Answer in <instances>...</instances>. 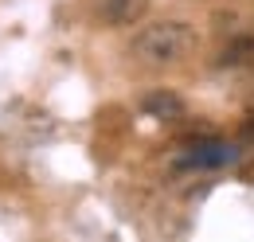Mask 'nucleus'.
<instances>
[{"label":"nucleus","mask_w":254,"mask_h":242,"mask_svg":"<svg viewBox=\"0 0 254 242\" xmlns=\"http://www.w3.org/2000/svg\"><path fill=\"white\" fill-rule=\"evenodd\" d=\"M195 51V28L184 20H157V24H145L129 39V55L141 62V66H176Z\"/></svg>","instance_id":"obj_1"},{"label":"nucleus","mask_w":254,"mask_h":242,"mask_svg":"<svg viewBox=\"0 0 254 242\" xmlns=\"http://www.w3.org/2000/svg\"><path fill=\"white\" fill-rule=\"evenodd\" d=\"M243 114H247V118H243V137H251V141H254V94L247 98V106H243Z\"/></svg>","instance_id":"obj_5"},{"label":"nucleus","mask_w":254,"mask_h":242,"mask_svg":"<svg viewBox=\"0 0 254 242\" xmlns=\"http://www.w3.org/2000/svg\"><path fill=\"white\" fill-rule=\"evenodd\" d=\"M254 59V39L251 35H235L227 47H223V62L231 66V62H251Z\"/></svg>","instance_id":"obj_4"},{"label":"nucleus","mask_w":254,"mask_h":242,"mask_svg":"<svg viewBox=\"0 0 254 242\" xmlns=\"http://www.w3.org/2000/svg\"><path fill=\"white\" fill-rule=\"evenodd\" d=\"M141 114L157 121H180L184 118V98L172 90H149L141 94Z\"/></svg>","instance_id":"obj_3"},{"label":"nucleus","mask_w":254,"mask_h":242,"mask_svg":"<svg viewBox=\"0 0 254 242\" xmlns=\"http://www.w3.org/2000/svg\"><path fill=\"white\" fill-rule=\"evenodd\" d=\"M149 12V0H98V20L106 28H133Z\"/></svg>","instance_id":"obj_2"}]
</instances>
